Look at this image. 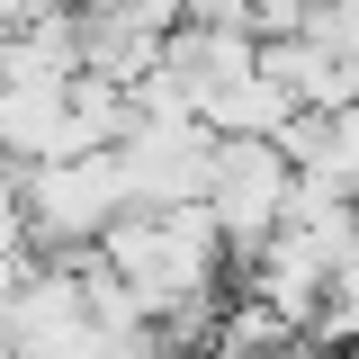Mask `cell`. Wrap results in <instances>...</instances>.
<instances>
[{
    "label": "cell",
    "instance_id": "6da1fadb",
    "mask_svg": "<svg viewBox=\"0 0 359 359\" xmlns=\"http://www.w3.org/2000/svg\"><path fill=\"white\" fill-rule=\"evenodd\" d=\"M126 216V180H117V153H81V162H36L18 171V224L27 233H54V243H90Z\"/></svg>",
    "mask_w": 359,
    "mask_h": 359
}]
</instances>
